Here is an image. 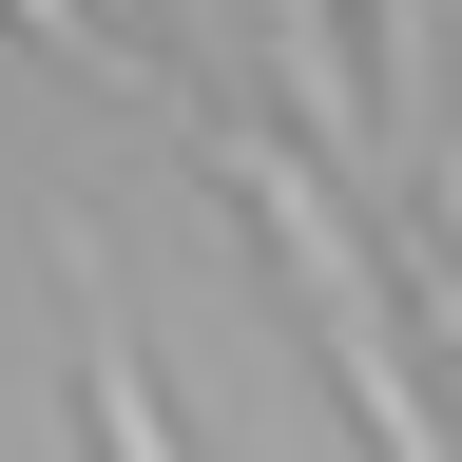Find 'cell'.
I'll use <instances>...</instances> for the list:
<instances>
[{"label":"cell","instance_id":"6da1fadb","mask_svg":"<svg viewBox=\"0 0 462 462\" xmlns=\"http://www.w3.org/2000/svg\"><path fill=\"white\" fill-rule=\"evenodd\" d=\"M193 154H212V193L270 231V270H289V309H309V346H328V385H346V424H366V462H462L443 404H424V366H404V309H385L366 212L328 193V154H289L270 116H212V97H193Z\"/></svg>","mask_w":462,"mask_h":462},{"label":"cell","instance_id":"277c9868","mask_svg":"<svg viewBox=\"0 0 462 462\" xmlns=\"http://www.w3.org/2000/svg\"><path fill=\"white\" fill-rule=\"evenodd\" d=\"M0 20H20L58 78H116V97H154V116H193V58H154L135 20H116V0H0Z\"/></svg>","mask_w":462,"mask_h":462},{"label":"cell","instance_id":"3957f363","mask_svg":"<svg viewBox=\"0 0 462 462\" xmlns=\"http://www.w3.org/2000/svg\"><path fill=\"white\" fill-rule=\"evenodd\" d=\"M443 58H462V0H366V154L424 173L462 116H443Z\"/></svg>","mask_w":462,"mask_h":462},{"label":"cell","instance_id":"7a4b0ae2","mask_svg":"<svg viewBox=\"0 0 462 462\" xmlns=\"http://www.w3.org/2000/svg\"><path fill=\"white\" fill-rule=\"evenodd\" d=\"M58 366H78V443H97V462H193V424H173L154 366H135V309H116L97 212H58Z\"/></svg>","mask_w":462,"mask_h":462},{"label":"cell","instance_id":"5b68a950","mask_svg":"<svg viewBox=\"0 0 462 462\" xmlns=\"http://www.w3.org/2000/svg\"><path fill=\"white\" fill-rule=\"evenodd\" d=\"M154 20L193 39V58H231V39H251V0H154Z\"/></svg>","mask_w":462,"mask_h":462}]
</instances>
